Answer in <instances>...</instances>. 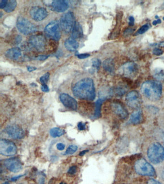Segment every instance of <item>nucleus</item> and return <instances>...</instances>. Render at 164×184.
<instances>
[{
	"instance_id": "nucleus-41",
	"label": "nucleus",
	"mask_w": 164,
	"mask_h": 184,
	"mask_svg": "<svg viewBox=\"0 0 164 184\" xmlns=\"http://www.w3.org/2000/svg\"><path fill=\"white\" fill-rule=\"evenodd\" d=\"M133 31V29L132 28H128V29H126L124 33L125 35H128L131 34L132 33V32Z\"/></svg>"
},
{
	"instance_id": "nucleus-11",
	"label": "nucleus",
	"mask_w": 164,
	"mask_h": 184,
	"mask_svg": "<svg viewBox=\"0 0 164 184\" xmlns=\"http://www.w3.org/2000/svg\"><path fill=\"white\" fill-rule=\"evenodd\" d=\"M31 18L35 21L39 22L45 19L48 16V12L44 7L41 6L32 7L29 11Z\"/></svg>"
},
{
	"instance_id": "nucleus-9",
	"label": "nucleus",
	"mask_w": 164,
	"mask_h": 184,
	"mask_svg": "<svg viewBox=\"0 0 164 184\" xmlns=\"http://www.w3.org/2000/svg\"><path fill=\"white\" fill-rule=\"evenodd\" d=\"M45 32L47 36L53 40H59L61 37L60 24L57 21H53L49 23L45 28Z\"/></svg>"
},
{
	"instance_id": "nucleus-43",
	"label": "nucleus",
	"mask_w": 164,
	"mask_h": 184,
	"mask_svg": "<svg viewBox=\"0 0 164 184\" xmlns=\"http://www.w3.org/2000/svg\"><path fill=\"white\" fill-rule=\"evenodd\" d=\"M24 175H18V176H14L13 178H12L11 179V181H17V180L20 178L21 177H22Z\"/></svg>"
},
{
	"instance_id": "nucleus-19",
	"label": "nucleus",
	"mask_w": 164,
	"mask_h": 184,
	"mask_svg": "<svg viewBox=\"0 0 164 184\" xmlns=\"http://www.w3.org/2000/svg\"><path fill=\"white\" fill-rule=\"evenodd\" d=\"M143 120V114L142 110L134 111L131 115L130 122L132 124L137 125L142 123Z\"/></svg>"
},
{
	"instance_id": "nucleus-30",
	"label": "nucleus",
	"mask_w": 164,
	"mask_h": 184,
	"mask_svg": "<svg viewBox=\"0 0 164 184\" xmlns=\"http://www.w3.org/2000/svg\"><path fill=\"white\" fill-rule=\"evenodd\" d=\"M49 78H50V73L49 72H47L40 78V82L42 84H47L49 81Z\"/></svg>"
},
{
	"instance_id": "nucleus-6",
	"label": "nucleus",
	"mask_w": 164,
	"mask_h": 184,
	"mask_svg": "<svg viewBox=\"0 0 164 184\" xmlns=\"http://www.w3.org/2000/svg\"><path fill=\"white\" fill-rule=\"evenodd\" d=\"M17 27L18 30L20 33L25 35L33 33L37 31V29L35 24L22 17H18L17 21Z\"/></svg>"
},
{
	"instance_id": "nucleus-20",
	"label": "nucleus",
	"mask_w": 164,
	"mask_h": 184,
	"mask_svg": "<svg viewBox=\"0 0 164 184\" xmlns=\"http://www.w3.org/2000/svg\"><path fill=\"white\" fill-rule=\"evenodd\" d=\"M65 48L69 51H74L76 50L79 47V43L75 39L70 38L67 39L64 42Z\"/></svg>"
},
{
	"instance_id": "nucleus-32",
	"label": "nucleus",
	"mask_w": 164,
	"mask_h": 184,
	"mask_svg": "<svg viewBox=\"0 0 164 184\" xmlns=\"http://www.w3.org/2000/svg\"><path fill=\"white\" fill-rule=\"evenodd\" d=\"M76 171H77V167H76V166H72L69 168L68 173L69 174L73 175L75 174L76 173Z\"/></svg>"
},
{
	"instance_id": "nucleus-48",
	"label": "nucleus",
	"mask_w": 164,
	"mask_h": 184,
	"mask_svg": "<svg viewBox=\"0 0 164 184\" xmlns=\"http://www.w3.org/2000/svg\"><path fill=\"white\" fill-rule=\"evenodd\" d=\"M161 176H162V178L164 179V167L162 169V173H161Z\"/></svg>"
},
{
	"instance_id": "nucleus-23",
	"label": "nucleus",
	"mask_w": 164,
	"mask_h": 184,
	"mask_svg": "<svg viewBox=\"0 0 164 184\" xmlns=\"http://www.w3.org/2000/svg\"><path fill=\"white\" fill-rule=\"evenodd\" d=\"M103 67L104 70L109 73H113L115 71L114 63L111 59L105 60L103 62Z\"/></svg>"
},
{
	"instance_id": "nucleus-28",
	"label": "nucleus",
	"mask_w": 164,
	"mask_h": 184,
	"mask_svg": "<svg viewBox=\"0 0 164 184\" xmlns=\"http://www.w3.org/2000/svg\"><path fill=\"white\" fill-rule=\"evenodd\" d=\"M154 77L160 81H164V71L163 70H158L154 73Z\"/></svg>"
},
{
	"instance_id": "nucleus-10",
	"label": "nucleus",
	"mask_w": 164,
	"mask_h": 184,
	"mask_svg": "<svg viewBox=\"0 0 164 184\" xmlns=\"http://www.w3.org/2000/svg\"><path fill=\"white\" fill-rule=\"evenodd\" d=\"M137 65L133 62H129L123 65L119 69V73L127 77H133L137 75Z\"/></svg>"
},
{
	"instance_id": "nucleus-2",
	"label": "nucleus",
	"mask_w": 164,
	"mask_h": 184,
	"mask_svg": "<svg viewBox=\"0 0 164 184\" xmlns=\"http://www.w3.org/2000/svg\"><path fill=\"white\" fill-rule=\"evenodd\" d=\"M141 92L151 101H158L162 96V83L158 81H146L142 84Z\"/></svg>"
},
{
	"instance_id": "nucleus-44",
	"label": "nucleus",
	"mask_w": 164,
	"mask_h": 184,
	"mask_svg": "<svg viewBox=\"0 0 164 184\" xmlns=\"http://www.w3.org/2000/svg\"><path fill=\"white\" fill-rule=\"evenodd\" d=\"M45 178L43 176L40 178L39 180V184H45Z\"/></svg>"
},
{
	"instance_id": "nucleus-47",
	"label": "nucleus",
	"mask_w": 164,
	"mask_h": 184,
	"mask_svg": "<svg viewBox=\"0 0 164 184\" xmlns=\"http://www.w3.org/2000/svg\"><path fill=\"white\" fill-rule=\"evenodd\" d=\"M89 152V150H84V151H82V152H80L79 155H80V156H83V155H85V154L86 153H87V152Z\"/></svg>"
},
{
	"instance_id": "nucleus-1",
	"label": "nucleus",
	"mask_w": 164,
	"mask_h": 184,
	"mask_svg": "<svg viewBox=\"0 0 164 184\" xmlns=\"http://www.w3.org/2000/svg\"><path fill=\"white\" fill-rule=\"evenodd\" d=\"M74 95L82 100L92 101L96 98V89L93 80L85 78L78 81L72 88Z\"/></svg>"
},
{
	"instance_id": "nucleus-53",
	"label": "nucleus",
	"mask_w": 164,
	"mask_h": 184,
	"mask_svg": "<svg viewBox=\"0 0 164 184\" xmlns=\"http://www.w3.org/2000/svg\"></svg>"
},
{
	"instance_id": "nucleus-35",
	"label": "nucleus",
	"mask_w": 164,
	"mask_h": 184,
	"mask_svg": "<svg viewBox=\"0 0 164 184\" xmlns=\"http://www.w3.org/2000/svg\"><path fill=\"white\" fill-rule=\"evenodd\" d=\"M65 145L63 143H58L57 144V148L58 151H63L65 149Z\"/></svg>"
},
{
	"instance_id": "nucleus-17",
	"label": "nucleus",
	"mask_w": 164,
	"mask_h": 184,
	"mask_svg": "<svg viewBox=\"0 0 164 184\" xmlns=\"http://www.w3.org/2000/svg\"><path fill=\"white\" fill-rule=\"evenodd\" d=\"M51 6L54 11L62 13L67 11L69 7L68 2L64 0H55L51 3Z\"/></svg>"
},
{
	"instance_id": "nucleus-25",
	"label": "nucleus",
	"mask_w": 164,
	"mask_h": 184,
	"mask_svg": "<svg viewBox=\"0 0 164 184\" xmlns=\"http://www.w3.org/2000/svg\"><path fill=\"white\" fill-rule=\"evenodd\" d=\"M17 5V2L16 1H14V0L8 1L7 4L4 9V10L6 13L12 12L14 11V9H16Z\"/></svg>"
},
{
	"instance_id": "nucleus-49",
	"label": "nucleus",
	"mask_w": 164,
	"mask_h": 184,
	"mask_svg": "<svg viewBox=\"0 0 164 184\" xmlns=\"http://www.w3.org/2000/svg\"><path fill=\"white\" fill-rule=\"evenodd\" d=\"M9 184V182H6L5 183H3V184Z\"/></svg>"
},
{
	"instance_id": "nucleus-42",
	"label": "nucleus",
	"mask_w": 164,
	"mask_h": 184,
	"mask_svg": "<svg viewBox=\"0 0 164 184\" xmlns=\"http://www.w3.org/2000/svg\"><path fill=\"white\" fill-rule=\"evenodd\" d=\"M48 57V56H47L46 55L39 56L37 57V60H40V61H43V60H46Z\"/></svg>"
},
{
	"instance_id": "nucleus-52",
	"label": "nucleus",
	"mask_w": 164,
	"mask_h": 184,
	"mask_svg": "<svg viewBox=\"0 0 164 184\" xmlns=\"http://www.w3.org/2000/svg\"><path fill=\"white\" fill-rule=\"evenodd\" d=\"M163 20H164V17H163Z\"/></svg>"
},
{
	"instance_id": "nucleus-33",
	"label": "nucleus",
	"mask_w": 164,
	"mask_h": 184,
	"mask_svg": "<svg viewBox=\"0 0 164 184\" xmlns=\"http://www.w3.org/2000/svg\"><path fill=\"white\" fill-rule=\"evenodd\" d=\"M153 53L156 56L161 55L163 53V51L159 48H155L153 50Z\"/></svg>"
},
{
	"instance_id": "nucleus-7",
	"label": "nucleus",
	"mask_w": 164,
	"mask_h": 184,
	"mask_svg": "<svg viewBox=\"0 0 164 184\" xmlns=\"http://www.w3.org/2000/svg\"><path fill=\"white\" fill-rule=\"evenodd\" d=\"M17 153L16 144L9 140L1 139L0 140V153L6 156H12Z\"/></svg>"
},
{
	"instance_id": "nucleus-38",
	"label": "nucleus",
	"mask_w": 164,
	"mask_h": 184,
	"mask_svg": "<svg viewBox=\"0 0 164 184\" xmlns=\"http://www.w3.org/2000/svg\"><path fill=\"white\" fill-rule=\"evenodd\" d=\"M41 90L43 92H48L49 91V88L47 84H42L41 87Z\"/></svg>"
},
{
	"instance_id": "nucleus-5",
	"label": "nucleus",
	"mask_w": 164,
	"mask_h": 184,
	"mask_svg": "<svg viewBox=\"0 0 164 184\" xmlns=\"http://www.w3.org/2000/svg\"><path fill=\"white\" fill-rule=\"evenodd\" d=\"M76 22L73 13L72 12H68L61 17L59 24L64 32L68 34L72 32Z\"/></svg>"
},
{
	"instance_id": "nucleus-34",
	"label": "nucleus",
	"mask_w": 164,
	"mask_h": 184,
	"mask_svg": "<svg viewBox=\"0 0 164 184\" xmlns=\"http://www.w3.org/2000/svg\"><path fill=\"white\" fill-rule=\"evenodd\" d=\"M101 65V61L98 59H95L93 61V66L98 69Z\"/></svg>"
},
{
	"instance_id": "nucleus-39",
	"label": "nucleus",
	"mask_w": 164,
	"mask_h": 184,
	"mask_svg": "<svg viewBox=\"0 0 164 184\" xmlns=\"http://www.w3.org/2000/svg\"><path fill=\"white\" fill-rule=\"evenodd\" d=\"M129 21H130L129 23V25L130 26H133L134 24V21H135L134 17L132 16H130L129 17Z\"/></svg>"
},
{
	"instance_id": "nucleus-29",
	"label": "nucleus",
	"mask_w": 164,
	"mask_h": 184,
	"mask_svg": "<svg viewBox=\"0 0 164 184\" xmlns=\"http://www.w3.org/2000/svg\"><path fill=\"white\" fill-rule=\"evenodd\" d=\"M150 26L148 24H145L143 26H142L141 28H139V30H138L136 33L135 34V35H142L143 34L146 32L149 29Z\"/></svg>"
},
{
	"instance_id": "nucleus-22",
	"label": "nucleus",
	"mask_w": 164,
	"mask_h": 184,
	"mask_svg": "<svg viewBox=\"0 0 164 184\" xmlns=\"http://www.w3.org/2000/svg\"><path fill=\"white\" fill-rule=\"evenodd\" d=\"M71 32H72V38L75 39L81 38L83 35L81 26H80L79 23L76 22Z\"/></svg>"
},
{
	"instance_id": "nucleus-45",
	"label": "nucleus",
	"mask_w": 164,
	"mask_h": 184,
	"mask_svg": "<svg viewBox=\"0 0 164 184\" xmlns=\"http://www.w3.org/2000/svg\"><path fill=\"white\" fill-rule=\"evenodd\" d=\"M161 23V20L160 19H158L157 20H154L153 22V24L154 26H156L158 24H160Z\"/></svg>"
},
{
	"instance_id": "nucleus-16",
	"label": "nucleus",
	"mask_w": 164,
	"mask_h": 184,
	"mask_svg": "<svg viewBox=\"0 0 164 184\" xmlns=\"http://www.w3.org/2000/svg\"><path fill=\"white\" fill-rule=\"evenodd\" d=\"M114 113L121 119H126L128 116V112L124 105L120 101H115L112 104Z\"/></svg>"
},
{
	"instance_id": "nucleus-37",
	"label": "nucleus",
	"mask_w": 164,
	"mask_h": 184,
	"mask_svg": "<svg viewBox=\"0 0 164 184\" xmlns=\"http://www.w3.org/2000/svg\"><path fill=\"white\" fill-rule=\"evenodd\" d=\"M90 56V54L89 53H82L78 55L77 57L79 59H84L87 58Z\"/></svg>"
},
{
	"instance_id": "nucleus-27",
	"label": "nucleus",
	"mask_w": 164,
	"mask_h": 184,
	"mask_svg": "<svg viewBox=\"0 0 164 184\" xmlns=\"http://www.w3.org/2000/svg\"><path fill=\"white\" fill-rule=\"evenodd\" d=\"M78 147L77 146L74 145H71L68 146L67 148L65 153L68 155H71L75 153L78 150Z\"/></svg>"
},
{
	"instance_id": "nucleus-4",
	"label": "nucleus",
	"mask_w": 164,
	"mask_h": 184,
	"mask_svg": "<svg viewBox=\"0 0 164 184\" xmlns=\"http://www.w3.org/2000/svg\"><path fill=\"white\" fill-rule=\"evenodd\" d=\"M134 167L136 173L140 175L153 177L156 175L154 168L144 159L138 160L135 163Z\"/></svg>"
},
{
	"instance_id": "nucleus-51",
	"label": "nucleus",
	"mask_w": 164,
	"mask_h": 184,
	"mask_svg": "<svg viewBox=\"0 0 164 184\" xmlns=\"http://www.w3.org/2000/svg\"><path fill=\"white\" fill-rule=\"evenodd\" d=\"M60 184H67V183H64V182H61V183H60Z\"/></svg>"
},
{
	"instance_id": "nucleus-18",
	"label": "nucleus",
	"mask_w": 164,
	"mask_h": 184,
	"mask_svg": "<svg viewBox=\"0 0 164 184\" xmlns=\"http://www.w3.org/2000/svg\"><path fill=\"white\" fill-rule=\"evenodd\" d=\"M5 55L6 58L10 60H17L21 56L22 53L19 48H13L7 50Z\"/></svg>"
},
{
	"instance_id": "nucleus-13",
	"label": "nucleus",
	"mask_w": 164,
	"mask_h": 184,
	"mask_svg": "<svg viewBox=\"0 0 164 184\" xmlns=\"http://www.w3.org/2000/svg\"><path fill=\"white\" fill-rule=\"evenodd\" d=\"M6 167L10 172L18 173L22 168V164L19 159L17 157L7 159L3 162Z\"/></svg>"
},
{
	"instance_id": "nucleus-3",
	"label": "nucleus",
	"mask_w": 164,
	"mask_h": 184,
	"mask_svg": "<svg viewBox=\"0 0 164 184\" xmlns=\"http://www.w3.org/2000/svg\"><path fill=\"white\" fill-rule=\"evenodd\" d=\"M147 156L154 164L161 163L164 160V147L158 142L152 143L148 149Z\"/></svg>"
},
{
	"instance_id": "nucleus-15",
	"label": "nucleus",
	"mask_w": 164,
	"mask_h": 184,
	"mask_svg": "<svg viewBox=\"0 0 164 184\" xmlns=\"http://www.w3.org/2000/svg\"><path fill=\"white\" fill-rule=\"evenodd\" d=\"M59 99L61 103L66 108L74 110L78 109V102L71 95L63 93L60 94Z\"/></svg>"
},
{
	"instance_id": "nucleus-36",
	"label": "nucleus",
	"mask_w": 164,
	"mask_h": 184,
	"mask_svg": "<svg viewBox=\"0 0 164 184\" xmlns=\"http://www.w3.org/2000/svg\"><path fill=\"white\" fill-rule=\"evenodd\" d=\"M8 1L7 0H1L0 1V8L1 9H5L6 6Z\"/></svg>"
},
{
	"instance_id": "nucleus-26",
	"label": "nucleus",
	"mask_w": 164,
	"mask_h": 184,
	"mask_svg": "<svg viewBox=\"0 0 164 184\" xmlns=\"http://www.w3.org/2000/svg\"><path fill=\"white\" fill-rule=\"evenodd\" d=\"M103 102V100L102 99H98L97 101L96 102V110H95V114L94 116L96 118H99L101 114V107L102 105V103Z\"/></svg>"
},
{
	"instance_id": "nucleus-50",
	"label": "nucleus",
	"mask_w": 164,
	"mask_h": 184,
	"mask_svg": "<svg viewBox=\"0 0 164 184\" xmlns=\"http://www.w3.org/2000/svg\"><path fill=\"white\" fill-rule=\"evenodd\" d=\"M155 19H159L158 17V16H155Z\"/></svg>"
},
{
	"instance_id": "nucleus-14",
	"label": "nucleus",
	"mask_w": 164,
	"mask_h": 184,
	"mask_svg": "<svg viewBox=\"0 0 164 184\" xmlns=\"http://www.w3.org/2000/svg\"><path fill=\"white\" fill-rule=\"evenodd\" d=\"M7 134L10 137L16 140L22 139L24 136V131L21 127L16 125H9L6 129Z\"/></svg>"
},
{
	"instance_id": "nucleus-31",
	"label": "nucleus",
	"mask_w": 164,
	"mask_h": 184,
	"mask_svg": "<svg viewBox=\"0 0 164 184\" xmlns=\"http://www.w3.org/2000/svg\"><path fill=\"white\" fill-rule=\"evenodd\" d=\"M86 122L83 123L82 122H79L78 124V128L79 131H85L86 130Z\"/></svg>"
},
{
	"instance_id": "nucleus-8",
	"label": "nucleus",
	"mask_w": 164,
	"mask_h": 184,
	"mask_svg": "<svg viewBox=\"0 0 164 184\" xmlns=\"http://www.w3.org/2000/svg\"><path fill=\"white\" fill-rule=\"evenodd\" d=\"M126 103L130 108L138 109L141 107L143 103L142 97L139 92L132 91L129 92L126 97Z\"/></svg>"
},
{
	"instance_id": "nucleus-24",
	"label": "nucleus",
	"mask_w": 164,
	"mask_h": 184,
	"mask_svg": "<svg viewBox=\"0 0 164 184\" xmlns=\"http://www.w3.org/2000/svg\"><path fill=\"white\" fill-rule=\"evenodd\" d=\"M50 135L53 138L60 137L65 134V131L58 127H54L51 129Z\"/></svg>"
},
{
	"instance_id": "nucleus-21",
	"label": "nucleus",
	"mask_w": 164,
	"mask_h": 184,
	"mask_svg": "<svg viewBox=\"0 0 164 184\" xmlns=\"http://www.w3.org/2000/svg\"><path fill=\"white\" fill-rule=\"evenodd\" d=\"M122 17H123V13L122 12H120L116 17V27L115 28L114 31L112 33V36L113 38H118L120 34V27H121V21H122Z\"/></svg>"
},
{
	"instance_id": "nucleus-12",
	"label": "nucleus",
	"mask_w": 164,
	"mask_h": 184,
	"mask_svg": "<svg viewBox=\"0 0 164 184\" xmlns=\"http://www.w3.org/2000/svg\"><path fill=\"white\" fill-rule=\"evenodd\" d=\"M29 43L34 49L39 51L45 50V39L41 35H35L30 37L29 39Z\"/></svg>"
},
{
	"instance_id": "nucleus-40",
	"label": "nucleus",
	"mask_w": 164,
	"mask_h": 184,
	"mask_svg": "<svg viewBox=\"0 0 164 184\" xmlns=\"http://www.w3.org/2000/svg\"><path fill=\"white\" fill-rule=\"evenodd\" d=\"M147 184H161L159 181H157L156 180L150 179L148 181Z\"/></svg>"
},
{
	"instance_id": "nucleus-46",
	"label": "nucleus",
	"mask_w": 164,
	"mask_h": 184,
	"mask_svg": "<svg viewBox=\"0 0 164 184\" xmlns=\"http://www.w3.org/2000/svg\"><path fill=\"white\" fill-rule=\"evenodd\" d=\"M27 69H28V70L29 72H32L35 70L36 69V68H35L34 67L28 66V67H27Z\"/></svg>"
}]
</instances>
